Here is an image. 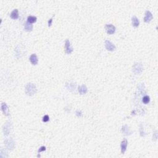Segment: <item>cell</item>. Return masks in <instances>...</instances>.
I'll return each mask as SVG.
<instances>
[{
  "mask_svg": "<svg viewBox=\"0 0 158 158\" xmlns=\"http://www.w3.org/2000/svg\"><path fill=\"white\" fill-rule=\"evenodd\" d=\"M25 92L29 96H33L36 92V86L33 83H28L25 87Z\"/></svg>",
  "mask_w": 158,
  "mask_h": 158,
  "instance_id": "cell-1",
  "label": "cell"
},
{
  "mask_svg": "<svg viewBox=\"0 0 158 158\" xmlns=\"http://www.w3.org/2000/svg\"><path fill=\"white\" fill-rule=\"evenodd\" d=\"M143 71V66L142 64L136 63L133 67V72L136 74H140Z\"/></svg>",
  "mask_w": 158,
  "mask_h": 158,
  "instance_id": "cell-2",
  "label": "cell"
},
{
  "mask_svg": "<svg viewBox=\"0 0 158 158\" xmlns=\"http://www.w3.org/2000/svg\"><path fill=\"white\" fill-rule=\"evenodd\" d=\"M105 47L106 50L109 51H113L116 50V47L112 42H111L109 40L105 41Z\"/></svg>",
  "mask_w": 158,
  "mask_h": 158,
  "instance_id": "cell-3",
  "label": "cell"
},
{
  "mask_svg": "<svg viewBox=\"0 0 158 158\" xmlns=\"http://www.w3.org/2000/svg\"><path fill=\"white\" fill-rule=\"evenodd\" d=\"M105 29L107 33L109 35H112L116 31V27L112 24H106L105 26Z\"/></svg>",
  "mask_w": 158,
  "mask_h": 158,
  "instance_id": "cell-4",
  "label": "cell"
},
{
  "mask_svg": "<svg viewBox=\"0 0 158 158\" xmlns=\"http://www.w3.org/2000/svg\"><path fill=\"white\" fill-rule=\"evenodd\" d=\"M65 49H66V52L67 54H71L73 51V48L71 45V42L69 40H66V43H65Z\"/></svg>",
  "mask_w": 158,
  "mask_h": 158,
  "instance_id": "cell-5",
  "label": "cell"
},
{
  "mask_svg": "<svg viewBox=\"0 0 158 158\" xmlns=\"http://www.w3.org/2000/svg\"><path fill=\"white\" fill-rule=\"evenodd\" d=\"M153 16L151 12L148 10H146L145 12V16L144 17V21L146 23H149L153 19Z\"/></svg>",
  "mask_w": 158,
  "mask_h": 158,
  "instance_id": "cell-6",
  "label": "cell"
},
{
  "mask_svg": "<svg viewBox=\"0 0 158 158\" xmlns=\"http://www.w3.org/2000/svg\"><path fill=\"white\" fill-rule=\"evenodd\" d=\"M127 145H128V142L126 138H123L121 144V153L124 154L127 150Z\"/></svg>",
  "mask_w": 158,
  "mask_h": 158,
  "instance_id": "cell-7",
  "label": "cell"
},
{
  "mask_svg": "<svg viewBox=\"0 0 158 158\" xmlns=\"http://www.w3.org/2000/svg\"><path fill=\"white\" fill-rule=\"evenodd\" d=\"M1 110L3 114L5 116H9V110L8 108V106L5 102H3L1 104Z\"/></svg>",
  "mask_w": 158,
  "mask_h": 158,
  "instance_id": "cell-8",
  "label": "cell"
},
{
  "mask_svg": "<svg viewBox=\"0 0 158 158\" xmlns=\"http://www.w3.org/2000/svg\"><path fill=\"white\" fill-rule=\"evenodd\" d=\"M29 59H30L31 63L33 65H36L38 64V57L36 54H32L30 56Z\"/></svg>",
  "mask_w": 158,
  "mask_h": 158,
  "instance_id": "cell-9",
  "label": "cell"
},
{
  "mask_svg": "<svg viewBox=\"0 0 158 158\" xmlns=\"http://www.w3.org/2000/svg\"><path fill=\"white\" fill-rule=\"evenodd\" d=\"M132 25L133 27H137L140 25V20L135 15H133L132 17Z\"/></svg>",
  "mask_w": 158,
  "mask_h": 158,
  "instance_id": "cell-10",
  "label": "cell"
},
{
  "mask_svg": "<svg viewBox=\"0 0 158 158\" xmlns=\"http://www.w3.org/2000/svg\"><path fill=\"white\" fill-rule=\"evenodd\" d=\"M78 92H79L80 95L85 94L87 92V88L85 85H82L81 86H79L78 87Z\"/></svg>",
  "mask_w": 158,
  "mask_h": 158,
  "instance_id": "cell-11",
  "label": "cell"
},
{
  "mask_svg": "<svg viewBox=\"0 0 158 158\" xmlns=\"http://www.w3.org/2000/svg\"><path fill=\"white\" fill-rule=\"evenodd\" d=\"M11 18L12 19H17L19 18V11L18 9H15L11 12V15H10Z\"/></svg>",
  "mask_w": 158,
  "mask_h": 158,
  "instance_id": "cell-12",
  "label": "cell"
},
{
  "mask_svg": "<svg viewBox=\"0 0 158 158\" xmlns=\"http://www.w3.org/2000/svg\"><path fill=\"white\" fill-rule=\"evenodd\" d=\"M24 30L26 32H31L33 30V25L32 24H30L28 22L24 24Z\"/></svg>",
  "mask_w": 158,
  "mask_h": 158,
  "instance_id": "cell-13",
  "label": "cell"
},
{
  "mask_svg": "<svg viewBox=\"0 0 158 158\" xmlns=\"http://www.w3.org/2000/svg\"><path fill=\"white\" fill-rule=\"evenodd\" d=\"M36 20H37V18L35 16H33V15H29L27 17V22L30 24L36 22Z\"/></svg>",
  "mask_w": 158,
  "mask_h": 158,
  "instance_id": "cell-14",
  "label": "cell"
},
{
  "mask_svg": "<svg viewBox=\"0 0 158 158\" xmlns=\"http://www.w3.org/2000/svg\"><path fill=\"white\" fill-rule=\"evenodd\" d=\"M66 86L68 90H75V85L74 84V83H67L66 85Z\"/></svg>",
  "mask_w": 158,
  "mask_h": 158,
  "instance_id": "cell-15",
  "label": "cell"
},
{
  "mask_svg": "<svg viewBox=\"0 0 158 158\" xmlns=\"http://www.w3.org/2000/svg\"><path fill=\"white\" fill-rule=\"evenodd\" d=\"M142 101L144 104H148V103H149V101H150V98H149V96H145V97H143V99H142Z\"/></svg>",
  "mask_w": 158,
  "mask_h": 158,
  "instance_id": "cell-16",
  "label": "cell"
},
{
  "mask_svg": "<svg viewBox=\"0 0 158 158\" xmlns=\"http://www.w3.org/2000/svg\"><path fill=\"white\" fill-rule=\"evenodd\" d=\"M122 132L125 135H128V134H131L132 132H129V130H128V127H127V129L126 130V125L123 126L122 127Z\"/></svg>",
  "mask_w": 158,
  "mask_h": 158,
  "instance_id": "cell-17",
  "label": "cell"
},
{
  "mask_svg": "<svg viewBox=\"0 0 158 158\" xmlns=\"http://www.w3.org/2000/svg\"><path fill=\"white\" fill-rule=\"evenodd\" d=\"M49 120H50V117H49L48 115H45L43 117V122H48V121H49Z\"/></svg>",
  "mask_w": 158,
  "mask_h": 158,
  "instance_id": "cell-18",
  "label": "cell"
},
{
  "mask_svg": "<svg viewBox=\"0 0 158 158\" xmlns=\"http://www.w3.org/2000/svg\"><path fill=\"white\" fill-rule=\"evenodd\" d=\"M46 150V147L45 146H41V147L39 149H38V153H41V151H44Z\"/></svg>",
  "mask_w": 158,
  "mask_h": 158,
  "instance_id": "cell-19",
  "label": "cell"
},
{
  "mask_svg": "<svg viewBox=\"0 0 158 158\" xmlns=\"http://www.w3.org/2000/svg\"><path fill=\"white\" fill-rule=\"evenodd\" d=\"M52 22H53V17L50 19L48 21V27H51V25H52Z\"/></svg>",
  "mask_w": 158,
  "mask_h": 158,
  "instance_id": "cell-20",
  "label": "cell"
}]
</instances>
